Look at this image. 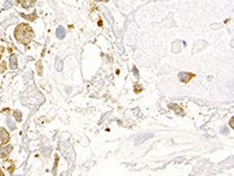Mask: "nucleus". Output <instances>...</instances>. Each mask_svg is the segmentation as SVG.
Wrapping results in <instances>:
<instances>
[{"label": "nucleus", "mask_w": 234, "mask_h": 176, "mask_svg": "<svg viewBox=\"0 0 234 176\" xmlns=\"http://www.w3.org/2000/svg\"><path fill=\"white\" fill-rule=\"evenodd\" d=\"M96 1H104V2H106V1H108V0H96Z\"/></svg>", "instance_id": "dca6fc26"}, {"label": "nucleus", "mask_w": 234, "mask_h": 176, "mask_svg": "<svg viewBox=\"0 0 234 176\" xmlns=\"http://www.w3.org/2000/svg\"><path fill=\"white\" fill-rule=\"evenodd\" d=\"M179 78L182 82H188L191 78V75L188 72H180L179 73Z\"/></svg>", "instance_id": "39448f33"}, {"label": "nucleus", "mask_w": 234, "mask_h": 176, "mask_svg": "<svg viewBox=\"0 0 234 176\" xmlns=\"http://www.w3.org/2000/svg\"><path fill=\"white\" fill-rule=\"evenodd\" d=\"M6 122H7V126H8V128L10 129V130H14V129H16V126H15L14 122L12 121V119H11L10 117H7Z\"/></svg>", "instance_id": "1a4fd4ad"}, {"label": "nucleus", "mask_w": 234, "mask_h": 176, "mask_svg": "<svg viewBox=\"0 0 234 176\" xmlns=\"http://www.w3.org/2000/svg\"><path fill=\"white\" fill-rule=\"evenodd\" d=\"M133 71H134V72H135V74L136 76H138V75H139V72H138V71H137V69H136L135 67H134V68H133Z\"/></svg>", "instance_id": "ddd939ff"}, {"label": "nucleus", "mask_w": 234, "mask_h": 176, "mask_svg": "<svg viewBox=\"0 0 234 176\" xmlns=\"http://www.w3.org/2000/svg\"><path fill=\"white\" fill-rule=\"evenodd\" d=\"M9 141V134L3 128L0 129V142L1 144H6Z\"/></svg>", "instance_id": "f03ea898"}, {"label": "nucleus", "mask_w": 234, "mask_h": 176, "mask_svg": "<svg viewBox=\"0 0 234 176\" xmlns=\"http://www.w3.org/2000/svg\"><path fill=\"white\" fill-rule=\"evenodd\" d=\"M56 69L58 71H62L63 69V64H62V61L60 60V59H57L56 60Z\"/></svg>", "instance_id": "6e6552de"}, {"label": "nucleus", "mask_w": 234, "mask_h": 176, "mask_svg": "<svg viewBox=\"0 0 234 176\" xmlns=\"http://www.w3.org/2000/svg\"><path fill=\"white\" fill-rule=\"evenodd\" d=\"M151 137H153L152 134H143V135H141L140 137L137 138L136 143H137V144H138V143H141V142L145 141L146 140H147V139H149V138H151Z\"/></svg>", "instance_id": "423d86ee"}, {"label": "nucleus", "mask_w": 234, "mask_h": 176, "mask_svg": "<svg viewBox=\"0 0 234 176\" xmlns=\"http://www.w3.org/2000/svg\"><path fill=\"white\" fill-rule=\"evenodd\" d=\"M56 35H57V37H58L60 39H62L65 37V30L63 29V27L60 26V27L57 29V31H56Z\"/></svg>", "instance_id": "20e7f679"}, {"label": "nucleus", "mask_w": 234, "mask_h": 176, "mask_svg": "<svg viewBox=\"0 0 234 176\" xmlns=\"http://www.w3.org/2000/svg\"><path fill=\"white\" fill-rule=\"evenodd\" d=\"M9 65H10V69L14 70L17 68L18 66V59L17 56L15 54H12L9 58Z\"/></svg>", "instance_id": "7ed1b4c3"}, {"label": "nucleus", "mask_w": 234, "mask_h": 176, "mask_svg": "<svg viewBox=\"0 0 234 176\" xmlns=\"http://www.w3.org/2000/svg\"><path fill=\"white\" fill-rule=\"evenodd\" d=\"M29 1L30 2V5H32V4H33V3L35 2V0H29Z\"/></svg>", "instance_id": "2eb2a0df"}, {"label": "nucleus", "mask_w": 234, "mask_h": 176, "mask_svg": "<svg viewBox=\"0 0 234 176\" xmlns=\"http://www.w3.org/2000/svg\"><path fill=\"white\" fill-rule=\"evenodd\" d=\"M0 175H3V173H2L1 171H0Z\"/></svg>", "instance_id": "f3484780"}, {"label": "nucleus", "mask_w": 234, "mask_h": 176, "mask_svg": "<svg viewBox=\"0 0 234 176\" xmlns=\"http://www.w3.org/2000/svg\"><path fill=\"white\" fill-rule=\"evenodd\" d=\"M13 4H14V0H6L4 3V8L8 9L13 6Z\"/></svg>", "instance_id": "9d476101"}, {"label": "nucleus", "mask_w": 234, "mask_h": 176, "mask_svg": "<svg viewBox=\"0 0 234 176\" xmlns=\"http://www.w3.org/2000/svg\"><path fill=\"white\" fill-rule=\"evenodd\" d=\"M12 150V146H7V147H4L0 149V154L1 155H7L10 151Z\"/></svg>", "instance_id": "0eeeda50"}, {"label": "nucleus", "mask_w": 234, "mask_h": 176, "mask_svg": "<svg viewBox=\"0 0 234 176\" xmlns=\"http://www.w3.org/2000/svg\"><path fill=\"white\" fill-rule=\"evenodd\" d=\"M16 39L18 41L23 43V44H28L33 38V31L31 28L27 25V24H21L19 25L15 31Z\"/></svg>", "instance_id": "f257e3e1"}, {"label": "nucleus", "mask_w": 234, "mask_h": 176, "mask_svg": "<svg viewBox=\"0 0 234 176\" xmlns=\"http://www.w3.org/2000/svg\"><path fill=\"white\" fill-rule=\"evenodd\" d=\"M25 1H26V0H20L19 2H20V3H21V4L25 6V7H27V6H26V2H25Z\"/></svg>", "instance_id": "4468645a"}, {"label": "nucleus", "mask_w": 234, "mask_h": 176, "mask_svg": "<svg viewBox=\"0 0 234 176\" xmlns=\"http://www.w3.org/2000/svg\"><path fill=\"white\" fill-rule=\"evenodd\" d=\"M220 132H221L222 134H228V133H229V129H227V127H223V128L221 129Z\"/></svg>", "instance_id": "f8f14e48"}, {"label": "nucleus", "mask_w": 234, "mask_h": 176, "mask_svg": "<svg viewBox=\"0 0 234 176\" xmlns=\"http://www.w3.org/2000/svg\"><path fill=\"white\" fill-rule=\"evenodd\" d=\"M14 117H16V119L18 121H21V117H22V115H21V112L18 111V110H16L14 112Z\"/></svg>", "instance_id": "9b49d317"}]
</instances>
